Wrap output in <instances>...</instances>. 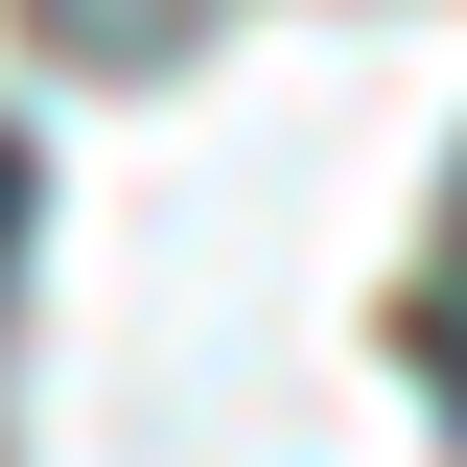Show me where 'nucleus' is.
Returning <instances> with one entry per match:
<instances>
[{"label": "nucleus", "mask_w": 467, "mask_h": 467, "mask_svg": "<svg viewBox=\"0 0 467 467\" xmlns=\"http://www.w3.org/2000/svg\"><path fill=\"white\" fill-rule=\"evenodd\" d=\"M24 24H47V47H94V70H164V47H211L234 0H24Z\"/></svg>", "instance_id": "f257e3e1"}, {"label": "nucleus", "mask_w": 467, "mask_h": 467, "mask_svg": "<svg viewBox=\"0 0 467 467\" xmlns=\"http://www.w3.org/2000/svg\"><path fill=\"white\" fill-rule=\"evenodd\" d=\"M420 374H444V420H467V304H420Z\"/></svg>", "instance_id": "f03ea898"}, {"label": "nucleus", "mask_w": 467, "mask_h": 467, "mask_svg": "<svg viewBox=\"0 0 467 467\" xmlns=\"http://www.w3.org/2000/svg\"><path fill=\"white\" fill-rule=\"evenodd\" d=\"M0 281H24V140H0Z\"/></svg>", "instance_id": "7ed1b4c3"}]
</instances>
